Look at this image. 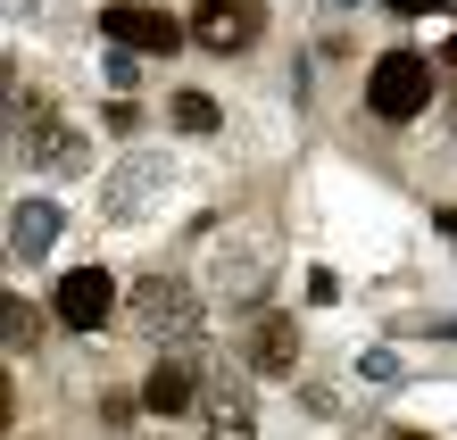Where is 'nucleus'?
Returning a JSON list of instances; mask_svg holds the SVG:
<instances>
[{
  "label": "nucleus",
  "mask_w": 457,
  "mask_h": 440,
  "mask_svg": "<svg viewBox=\"0 0 457 440\" xmlns=\"http://www.w3.org/2000/svg\"><path fill=\"white\" fill-rule=\"evenodd\" d=\"M0 324H9V349H34V341H42V316H34V308H25V299H17V291H9V299H0Z\"/></svg>",
  "instance_id": "obj_9"
},
{
  "label": "nucleus",
  "mask_w": 457,
  "mask_h": 440,
  "mask_svg": "<svg viewBox=\"0 0 457 440\" xmlns=\"http://www.w3.org/2000/svg\"><path fill=\"white\" fill-rule=\"evenodd\" d=\"M433 92H441V67L424 59V50H383V59L366 67V108L383 125H416L424 108H433Z\"/></svg>",
  "instance_id": "obj_1"
},
{
  "label": "nucleus",
  "mask_w": 457,
  "mask_h": 440,
  "mask_svg": "<svg viewBox=\"0 0 457 440\" xmlns=\"http://www.w3.org/2000/svg\"><path fill=\"white\" fill-rule=\"evenodd\" d=\"M258 34H266V0H200V17H192V42L217 50V59L250 50Z\"/></svg>",
  "instance_id": "obj_3"
},
{
  "label": "nucleus",
  "mask_w": 457,
  "mask_h": 440,
  "mask_svg": "<svg viewBox=\"0 0 457 440\" xmlns=\"http://www.w3.org/2000/svg\"><path fill=\"white\" fill-rule=\"evenodd\" d=\"M441 233H457V216H441Z\"/></svg>",
  "instance_id": "obj_13"
},
{
  "label": "nucleus",
  "mask_w": 457,
  "mask_h": 440,
  "mask_svg": "<svg viewBox=\"0 0 457 440\" xmlns=\"http://www.w3.org/2000/svg\"><path fill=\"white\" fill-rule=\"evenodd\" d=\"M391 9H399V17H433L441 0H391Z\"/></svg>",
  "instance_id": "obj_12"
},
{
  "label": "nucleus",
  "mask_w": 457,
  "mask_h": 440,
  "mask_svg": "<svg viewBox=\"0 0 457 440\" xmlns=\"http://www.w3.org/2000/svg\"><path fill=\"white\" fill-rule=\"evenodd\" d=\"M133 308H142V324H192V291H183V274H150Z\"/></svg>",
  "instance_id": "obj_6"
},
{
  "label": "nucleus",
  "mask_w": 457,
  "mask_h": 440,
  "mask_svg": "<svg viewBox=\"0 0 457 440\" xmlns=\"http://www.w3.org/2000/svg\"><path fill=\"white\" fill-rule=\"evenodd\" d=\"M250 366L258 374H291V366H300V333H291V316H266L258 333H250Z\"/></svg>",
  "instance_id": "obj_7"
},
{
  "label": "nucleus",
  "mask_w": 457,
  "mask_h": 440,
  "mask_svg": "<svg viewBox=\"0 0 457 440\" xmlns=\"http://www.w3.org/2000/svg\"><path fill=\"white\" fill-rule=\"evenodd\" d=\"M391 440H424V432H391Z\"/></svg>",
  "instance_id": "obj_14"
},
{
  "label": "nucleus",
  "mask_w": 457,
  "mask_h": 440,
  "mask_svg": "<svg viewBox=\"0 0 457 440\" xmlns=\"http://www.w3.org/2000/svg\"><path fill=\"white\" fill-rule=\"evenodd\" d=\"M50 308H59L67 333H100L109 308H117V283H109L100 266H75V274H59V299H50Z\"/></svg>",
  "instance_id": "obj_4"
},
{
  "label": "nucleus",
  "mask_w": 457,
  "mask_h": 440,
  "mask_svg": "<svg viewBox=\"0 0 457 440\" xmlns=\"http://www.w3.org/2000/svg\"><path fill=\"white\" fill-rule=\"evenodd\" d=\"M192 399H200L192 366H150V382H142V407H150V416H192Z\"/></svg>",
  "instance_id": "obj_5"
},
{
  "label": "nucleus",
  "mask_w": 457,
  "mask_h": 440,
  "mask_svg": "<svg viewBox=\"0 0 457 440\" xmlns=\"http://www.w3.org/2000/svg\"><path fill=\"white\" fill-rule=\"evenodd\" d=\"M50 233H59V216H50L42 200H25V208H17V250H42Z\"/></svg>",
  "instance_id": "obj_11"
},
{
  "label": "nucleus",
  "mask_w": 457,
  "mask_h": 440,
  "mask_svg": "<svg viewBox=\"0 0 457 440\" xmlns=\"http://www.w3.org/2000/svg\"><path fill=\"white\" fill-rule=\"evenodd\" d=\"M175 125L183 133H217L225 117H217V100H208V92H175Z\"/></svg>",
  "instance_id": "obj_10"
},
{
  "label": "nucleus",
  "mask_w": 457,
  "mask_h": 440,
  "mask_svg": "<svg viewBox=\"0 0 457 440\" xmlns=\"http://www.w3.org/2000/svg\"><path fill=\"white\" fill-rule=\"evenodd\" d=\"M100 34H109L117 50H150V59H175V17L167 9H150V0H109L100 9Z\"/></svg>",
  "instance_id": "obj_2"
},
{
  "label": "nucleus",
  "mask_w": 457,
  "mask_h": 440,
  "mask_svg": "<svg viewBox=\"0 0 457 440\" xmlns=\"http://www.w3.org/2000/svg\"><path fill=\"white\" fill-rule=\"evenodd\" d=\"M449 59H457V50H449Z\"/></svg>",
  "instance_id": "obj_15"
},
{
  "label": "nucleus",
  "mask_w": 457,
  "mask_h": 440,
  "mask_svg": "<svg viewBox=\"0 0 457 440\" xmlns=\"http://www.w3.org/2000/svg\"><path fill=\"white\" fill-rule=\"evenodd\" d=\"M208 440H258V424H250V407H241V391H208Z\"/></svg>",
  "instance_id": "obj_8"
}]
</instances>
